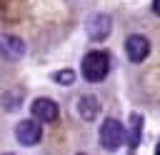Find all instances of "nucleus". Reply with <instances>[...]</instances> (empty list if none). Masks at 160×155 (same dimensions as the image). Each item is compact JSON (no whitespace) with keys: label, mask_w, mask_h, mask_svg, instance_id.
I'll use <instances>...</instances> for the list:
<instances>
[{"label":"nucleus","mask_w":160,"mask_h":155,"mask_svg":"<svg viewBox=\"0 0 160 155\" xmlns=\"http://www.w3.org/2000/svg\"><path fill=\"white\" fill-rule=\"evenodd\" d=\"M152 8H155V12L160 15V0H152Z\"/></svg>","instance_id":"obj_11"},{"label":"nucleus","mask_w":160,"mask_h":155,"mask_svg":"<svg viewBox=\"0 0 160 155\" xmlns=\"http://www.w3.org/2000/svg\"><path fill=\"white\" fill-rule=\"evenodd\" d=\"M15 138H18L22 145H35V142H40V138H42V128H40V122H35V120H22V122H18V128H15Z\"/></svg>","instance_id":"obj_4"},{"label":"nucleus","mask_w":160,"mask_h":155,"mask_svg":"<svg viewBox=\"0 0 160 155\" xmlns=\"http://www.w3.org/2000/svg\"><path fill=\"white\" fill-rule=\"evenodd\" d=\"M0 45H5L2 50H5V55H8V58H20V55H22V42H20V40H15V38H2V40H0Z\"/></svg>","instance_id":"obj_8"},{"label":"nucleus","mask_w":160,"mask_h":155,"mask_svg":"<svg viewBox=\"0 0 160 155\" xmlns=\"http://www.w3.org/2000/svg\"><path fill=\"white\" fill-rule=\"evenodd\" d=\"M130 120H132V138H130V148H135V145H138V135H140V118H138V115H132Z\"/></svg>","instance_id":"obj_9"},{"label":"nucleus","mask_w":160,"mask_h":155,"mask_svg":"<svg viewBox=\"0 0 160 155\" xmlns=\"http://www.w3.org/2000/svg\"><path fill=\"white\" fill-rule=\"evenodd\" d=\"M85 28H88V38L90 40H105L110 35V18L105 12H98V15H92L88 20Z\"/></svg>","instance_id":"obj_5"},{"label":"nucleus","mask_w":160,"mask_h":155,"mask_svg":"<svg viewBox=\"0 0 160 155\" xmlns=\"http://www.w3.org/2000/svg\"><path fill=\"white\" fill-rule=\"evenodd\" d=\"M55 80L58 82H72V72L65 70V72H55Z\"/></svg>","instance_id":"obj_10"},{"label":"nucleus","mask_w":160,"mask_h":155,"mask_svg":"<svg viewBox=\"0 0 160 155\" xmlns=\"http://www.w3.org/2000/svg\"><path fill=\"white\" fill-rule=\"evenodd\" d=\"M122 140H125V128H122L118 120L108 118V120L102 122V128H100V142H102V148L118 150V148L122 145Z\"/></svg>","instance_id":"obj_2"},{"label":"nucleus","mask_w":160,"mask_h":155,"mask_svg":"<svg viewBox=\"0 0 160 155\" xmlns=\"http://www.w3.org/2000/svg\"><path fill=\"white\" fill-rule=\"evenodd\" d=\"M5 155H12V152H5Z\"/></svg>","instance_id":"obj_12"},{"label":"nucleus","mask_w":160,"mask_h":155,"mask_svg":"<svg viewBox=\"0 0 160 155\" xmlns=\"http://www.w3.org/2000/svg\"><path fill=\"white\" fill-rule=\"evenodd\" d=\"M32 115L40 122H52V120H58V105L50 98H38L32 102Z\"/></svg>","instance_id":"obj_6"},{"label":"nucleus","mask_w":160,"mask_h":155,"mask_svg":"<svg viewBox=\"0 0 160 155\" xmlns=\"http://www.w3.org/2000/svg\"><path fill=\"white\" fill-rule=\"evenodd\" d=\"M78 112H80L85 120H92V118L98 115V100L90 98V95L80 98V100H78Z\"/></svg>","instance_id":"obj_7"},{"label":"nucleus","mask_w":160,"mask_h":155,"mask_svg":"<svg viewBox=\"0 0 160 155\" xmlns=\"http://www.w3.org/2000/svg\"><path fill=\"white\" fill-rule=\"evenodd\" d=\"M82 78L85 80H90V82H100L105 75H108V70H110V58L105 55V52H100V50H95V52H88L85 55V60H82Z\"/></svg>","instance_id":"obj_1"},{"label":"nucleus","mask_w":160,"mask_h":155,"mask_svg":"<svg viewBox=\"0 0 160 155\" xmlns=\"http://www.w3.org/2000/svg\"><path fill=\"white\" fill-rule=\"evenodd\" d=\"M125 52H128V58L132 62H142L148 58V52H150V40L145 35H130L125 40Z\"/></svg>","instance_id":"obj_3"}]
</instances>
